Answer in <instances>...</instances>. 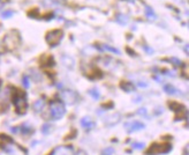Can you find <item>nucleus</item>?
<instances>
[{
	"mask_svg": "<svg viewBox=\"0 0 189 155\" xmlns=\"http://www.w3.org/2000/svg\"><path fill=\"white\" fill-rule=\"evenodd\" d=\"M22 83H23V87L25 88V89H28V88L30 87V81H29L28 75H24V77L22 78Z\"/></svg>",
	"mask_w": 189,
	"mask_h": 155,
	"instance_id": "412c9836",
	"label": "nucleus"
},
{
	"mask_svg": "<svg viewBox=\"0 0 189 155\" xmlns=\"http://www.w3.org/2000/svg\"><path fill=\"white\" fill-rule=\"evenodd\" d=\"M43 4L45 6H56L58 5L57 1H54V0H43Z\"/></svg>",
	"mask_w": 189,
	"mask_h": 155,
	"instance_id": "a878e982",
	"label": "nucleus"
},
{
	"mask_svg": "<svg viewBox=\"0 0 189 155\" xmlns=\"http://www.w3.org/2000/svg\"><path fill=\"white\" fill-rule=\"evenodd\" d=\"M81 126L84 127V129H87V130H91L94 126V123L91 121L90 117L87 116V117H83V118L81 119Z\"/></svg>",
	"mask_w": 189,
	"mask_h": 155,
	"instance_id": "9b49d317",
	"label": "nucleus"
},
{
	"mask_svg": "<svg viewBox=\"0 0 189 155\" xmlns=\"http://www.w3.org/2000/svg\"><path fill=\"white\" fill-rule=\"evenodd\" d=\"M144 49L147 50V51H148V52H149V54H152V52H153V51H152L151 49H149V48H148V46H144Z\"/></svg>",
	"mask_w": 189,
	"mask_h": 155,
	"instance_id": "7c9ffc66",
	"label": "nucleus"
},
{
	"mask_svg": "<svg viewBox=\"0 0 189 155\" xmlns=\"http://www.w3.org/2000/svg\"><path fill=\"white\" fill-rule=\"evenodd\" d=\"M62 37H64V31L60 29H56V30H51L48 31L45 36V39L48 45L51 46H57L58 44L61 42Z\"/></svg>",
	"mask_w": 189,
	"mask_h": 155,
	"instance_id": "39448f33",
	"label": "nucleus"
},
{
	"mask_svg": "<svg viewBox=\"0 0 189 155\" xmlns=\"http://www.w3.org/2000/svg\"><path fill=\"white\" fill-rule=\"evenodd\" d=\"M44 105H45V101L43 98H39V100H37V101L33 103V108L36 112H42L43 109H44Z\"/></svg>",
	"mask_w": 189,
	"mask_h": 155,
	"instance_id": "4468645a",
	"label": "nucleus"
},
{
	"mask_svg": "<svg viewBox=\"0 0 189 155\" xmlns=\"http://www.w3.org/2000/svg\"><path fill=\"white\" fill-rule=\"evenodd\" d=\"M21 38H20V34L16 30H12L10 33H7L5 35L4 38V46L5 49H7L8 51H13L20 45Z\"/></svg>",
	"mask_w": 189,
	"mask_h": 155,
	"instance_id": "f257e3e1",
	"label": "nucleus"
},
{
	"mask_svg": "<svg viewBox=\"0 0 189 155\" xmlns=\"http://www.w3.org/2000/svg\"><path fill=\"white\" fill-rule=\"evenodd\" d=\"M138 86H140V87H147L148 85L147 83H143V82H138Z\"/></svg>",
	"mask_w": 189,
	"mask_h": 155,
	"instance_id": "c756f323",
	"label": "nucleus"
},
{
	"mask_svg": "<svg viewBox=\"0 0 189 155\" xmlns=\"http://www.w3.org/2000/svg\"><path fill=\"white\" fill-rule=\"evenodd\" d=\"M168 107H170V109H172V111H174L176 115H181V118H182V113L187 115V109H186L182 104L178 103V102H170V103H168Z\"/></svg>",
	"mask_w": 189,
	"mask_h": 155,
	"instance_id": "1a4fd4ad",
	"label": "nucleus"
},
{
	"mask_svg": "<svg viewBox=\"0 0 189 155\" xmlns=\"http://www.w3.org/2000/svg\"><path fill=\"white\" fill-rule=\"evenodd\" d=\"M20 129H21V132H22V133H24V134H27V133H30V132H33V129H31V127H29V126H27V125L21 126Z\"/></svg>",
	"mask_w": 189,
	"mask_h": 155,
	"instance_id": "b1692460",
	"label": "nucleus"
},
{
	"mask_svg": "<svg viewBox=\"0 0 189 155\" xmlns=\"http://www.w3.org/2000/svg\"><path fill=\"white\" fill-rule=\"evenodd\" d=\"M137 113H138V115H141V116H147V109H144V108H141V109H138Z\"/></svg>",
	"mask_w": 189,
	"mask_h": 155,
	"instance_id": "bb28decb",
	"label": "nucleus"
},
{
	"mask_svg": "<svg viewBox=\"0 0 189 155\" xmlns=\"http://www.w3.org/2000/svg\"><path fill=\"white\" fill-rule=\"evenodd\" d=\"M120 113H112V115H110L105 118V124L109 126H113L115 125L117 123H119L120 121Z\"/></svg>",
	"mask_w": 189,
	"mask_h": 155,
	"instance_id": "9d476101",
	"label": "nucleus"
},
{
	"mask_svg": "<svg viewBox=\"0 0 189 155\" xmlns=\"http://www.w3.org/2000/svg\"><path fill=\"white\" fill-rule=\"evenodd\" d=\"M145 127V125L141 123V121H130V123H126L125 124V129L127 130L128 133H133L135 131H141Z\"/></svg>",
	"mask_w": 189,
	"mask_h": 155,
	"instance_id": "0eeeda50",
	"label": "nucleus"
},
{
	"mask_svg": "<svg viewBox=\"0 0 189 155\" xmlns=\"http://www.w3.org/2000/svg\"><path fill=\"white\" fill-rule=\"evenodd\" d=\"M171 62H173V63L175 64V66H181V62H180L179 59H176V58H172V59H171Z\"/></svg>",
	"mask_w": 189,
	"mask_h": 155,
	"instance_id": "cd10ccee",
	"label": "nucleus"
},
{
	"mask_svg": "<svg viewBox=\"0 0 189 155\" xmlns=\"http://www.w3.org/2000/svg\"><path fill=\"white\" fill-rule=\"evenodd\" d=\"M2 6H4V2H2V0H0V10L2 8Z\"/></svg>",
	"mask_w": 189,
	"mask_h": 155,
	"instance_id": "2f4dec72",
	"label": "nucleus"
},
{
	"mask_svg": "<svg viewBox=\"0 0 189 155\" xmlns=\"http://www.w3.org/2000/svg\"><path fill=\"white\" fill-rule=\"evenodd\" d=\"M172 145L170 142H163V144H158V142H155L152 144L149 148H148L147 155H161V154H167L172 150Z\"/></svg>",
	"mask_w": 189,
	"mask_h": 155,
	"instance_id": "7ed1b4c3",
	"label": "nucleus"
},
{
	"mask_svg": "<svg viewBox=\"0 0 189 155\" xmlns=\"http://www.w3.org/2000/svg\"><path fill=\"white\" fill-rule=\"evenodd\" d=\"M89 95L94 100H99V97H100V94H99V92L96 89V88H92V89H90L89 90Z\"/></svg>",
	"mask_w": 189,
	"mask_h": 155,
	"instance_id": "f3484780",
	"label": "nucleus"
},
{
	"mask_svg": "<svg viewBox=\"0 0 189 155\" xmlns=\"http://www.w3.org/2000/svg\"><path fill=\"white\" fill-rule=\"evenodd\" d=\"M145 15L148 16V19L149 20L156 19V15H155V13H153V10H151L150 7H147V8H145Z\"/></svg>",
	"mask_w": 189,
	"mask_h": 155,
	"instance_id": "6ab92c4d",
	"label": "nucleus"
},
{
	"mask_svg": "<svg viewBox=\"0 0 189 155\" xmlns=\"http://www.w3.org/2000/svg\"><path fill=\"white\" fill-rule=\"evenodd\" d=\"M102 50H106V51H110V52H113V54H120V51H119L118 49H114V48H112V46H110V45H103Z\"/></svg>",
	"mask_w": 189,
	"mask_h": 155,
	"instance_id": "aec40b11",
	"label": "nucleus"
},
{
	"mask_svg": "<svg viewBox=\"0 0 189 155\" xmlns=\"http://www.w3.org/2000/svg\"><path fill=\"white\" fill-rule=\"evenodd\" d=\"M163 89H164V92H165L166 94H168V95H176V94H179L180 93L179 90L175 89L171 83H166V85H164Z\"/></svg>",
	"mask_w": 189,
	"mask_h": 155,
	"instance_id": "ddd939ff",
	"label": "nucleus"
},
{
	"mask_svg": "<svg viewBox=\"0 0 189 155\" xmlns=\"http://www.w3.org/2000/svg\"><path fill=\"white\" fill-rule=\"evenodd\" d=\"M52 132V125L50 124H44L42 126V133L43 134H50Z\"/></svg>",
	"mask_w": 189,
	"mask_h": 155,
	"instance_id": "a211bd4d",
	"label": "nucleus"
},
{
	"mask_svg": "<svg viewBox=\"0 0 189 155\" xmlns=\"http://www.w3.org/2000/svg\"><path fill=\"white\" fill-rule=\"evenodd\" d=\"M132 147L134 149L141 150L144 148V144H143V142H134V144H132Z\"/></svg>",
	"mask_w": 189,
	"mask_h": 155,
	"instance_id": "4be33fe9",
	"label": "nucleus"
},
{
	"mask_svg": "<svg viewBox=\"0 0 189 155\" xmlns=\"http://www.w3.org/2000/svg\"><path fill=\"white\" fill-rule=\"evenodd\" d=\"M115 19H117V22H118V23L122 24V26L128 23V16H126V15H123V14H118Z\"/></svg>",
	"mask_w": 189,
	"mask_h": 155,
	"instance_id": "dca6fc26",
	"label": "nucleus"
},
{
	"mask_svg": "<svg viewBox=\"0 0 189 155\" xmlns=\"http://www.w3.org/2000/svg\"><path fill=\"white\" fill-rule=\"evenodd\" d=\"M113 154H114V149L110 147V148H105V149L102 152V154L100 155H113Z\"/></svg>",
	"mask_w": 189,
	"mask_h": 155,
	"instance_id": "393cba45",
	"label": "nucleus"
},
{
	"mask_svg": "<svg viewBox=\"0 0 189 155\" xmlns=\"http://www.w3.org/2000/svg\"><path fill=\"white\" fill-rule=\"evenodd\" d=\"M184 51L188 54V45H186V46H184Z\"/></svg>",
	"mask_w": 189,
	"mask_h": 155,
	"instance_id": "473e14b6",
	"label": "nucleus"
},
{
	"mask_svg": "<svg viewBox=\"0 0 189 155\" xmlns=\"http://www.w3.org/2000/svg\"><path fill=\"white\" fill-rule=\"evenodd\" d=\"M13 103L15 105L16 111L19 112L20 115H23L27 112L28 109V102H27V96L25 94L22 92H17L13 95Z\"/></svg>",
	"mask_w": 189,
	"mask_h": 155,
	"instance_id": "f03ea898",
	"label": "nucleus"
},
{
	"mask_svg": "<svg viewBox=\"0 0 189 155\" xmlns=\"http://www.w3.org/2000/svg\"><path fill=\"white\" fill-rule=\"evenodd\" d=\"M13 14H14L13 10H5V12L1 13V16H2L4 19H8V18H10V16H13Z\"/></svg>",
	"mask_w": 189,
	"mask_h": 155,
	"instance_id": "5701e85b",
	"label": "nucleus"
},
{
	"mask_svg": "<svg viewBox=\"0 0 189 155\" xmlns=\"http://www.w3.org/2000/svg\"><path fill=\"white\" fill-rule=\"evenodd\" d=\"M50 112H51V117L53 119H60L65 116L66 113V108L62 104L61 102L54 101L51 103L50 105Z\"/></svg>",
	"mask_w": 189,
	"mask_h": 155,
	"instance_id": "20e7f679",
	"label": "nucleus"
},
{
	"mask_svg": "<svg viewBox=\"0 0 189 155\" xmlns=\"http://www.w3.org/2000/svg\"><path fill=\"white\" fill-rule=\"evenodd\" d=\"M60 98H61L62 102H65L66 104H69V105H73L75 104L76 102L80 100V96L79 94L74 90H69V89H65L60 93Z\"/></svg>",
	"mask_w": 189,
	"mask_h": 155,
	"instance_id": "423d86ee",
	"label": "nucleus"
},
{
	"mask_svg": "<svg viewBox=\"0 0 189 155\" xmlns=\"http://www.w3.org/2000/svg\"><path fill=\"white\" fill-rule=\"evenodd\" d=\"M120 87H121V89H122L123 92L126 93H132L135 90V86L132 82H121Z\"/></svg>",
	"mask_w": 189,
	"mask_h": 155,
	"instance_id": "2eb2a0df",
	"label": "nucleus"
},
{
	"mask_svg": "<svg viewBox=\"0 0 189 155\" xmlns=\"http://www.w3.org/2000/svg\"><path fill=\"white\" fill-rule=\"evenodd\" d=\"M76 155H88V154H87V152H85V150L81 149V150H79V152L76 153Z\"/></svg>",
	"mask_w": 189,
	"mask_h": 155,
	"instance_id": "c85d7f7f",
	"label": "nucleus"
},
{
	"mask_svg": "<svg viewBox=\"0 0 189 155\" xmlns=\"http://www.w3.org/2000/svg\"><path fill=\"white\" fill-rule=\"evenodd\" d=\"M51 155H74V149L71 146H59L51 153Z\"/></svg>",
	"mask_w": 189,
	"mask_h": 155,
	"instance_id": "6e6552de",
	"label": "nucleus"
},
{
	"mask_svg": "<svg viewBox=\"0 0 189 155\" xmlns=\"http://www.w3.org/2000/svg\"><path fill=\"white\" fill-rule=\"evenodd\" d=\"M40 63H42V66H54V60L51 56H43L40 58Z\"/></svg>",
	"mask_w": 189,
	"mask_h": 155,
	"instance_id": "f8f14e48",
	"label": "nucleus"
}]
</instances>
